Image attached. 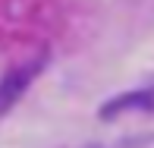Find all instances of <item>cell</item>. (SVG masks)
Masks as SVG:
<instances>
[{"label": "cell", "instance_id": "1", "mask_svg": "<svg viewBox=\"0 0 154 148\" xmlns=\"http://www.w3.org/2000/svg\"><path fill=\"white\" fill-rule=\"evenodd\" d=\"M47 57H51V47L47 51H38V54H32V57H22V60H16L10 69H6L3 76H0V117L6 114V110L13 107V104L22 98V91L32 85V79L44 69V63Z\"/></svg>", "mask_w": 154, "mask_h": 148}, {"label": "cell", "instance_id": "2", "mask_svg": "<svg viewBox=\"0 0 154 148\" xmlns=\"http://www.w3.org/2000/svg\"><path fill=\"white\" fill-rule=\"evenodd\" d=\"M154 107V91H132V95H123L116 98V101H110L107 107L101 110L104 120H113L116 114H123V110H148Z\"/></svg>", "mask_w": 154, "mask_h": 148}]
</instances>
